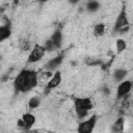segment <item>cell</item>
Listing matches in <instances>:
<instances>
[{"instance_id":"1","label":"cell","mask_w":133,"mask_h":133,"mask_svg":"<svg viewBox=\"0 0 133 133\" xmlns=\"http://www.w3.org/2000/svg\"><path fill=\"white\" fill-rule=\"evenodd\" d=\"M37 84V74L34 71L23 70L16 77L14 85L16 90L21 92H27Z\"/></svg>"},{"instance_id":"2","label":"cell","mask_w":133,"mask_h":133,"mask_svg":"<svg viewBox=\"0 0 133 133\" xmlns=\"http://www.w3.org/2000/svg\"><path fill=\"white\" fill-rule=\"evenodd\" d=\"M75 110L78 117L82 118L87 115L88 110L92 108V103L89 98H76L74 100Z\"/></svg>"},{"instance_id":"3","label":"cell","mask_w":133,"mask_h":133,"mask_svg":"<svg viewBox=\"0 0 133 133\" xmlns=\"http://www.w3.org/2000/svg\"><path fill=\"white\" fill-rule=\"evenodd\" d=\"M96 123H97V115H92L88 119L83 121L79 124L77 128V132L78 133H92Z\"/></svg>"},{"instance_id":"4","label":"cell","mask_w":133,"mask_h":133,"mask_svg":"<svg viewBox=\"0 0 133 133\" xmlns=\"http://www.w3.org/2000/svg\"><path fill=\"white\" fill-rule=\"evenodd\" d=\"M45 52H46L45 47H43V46H41V45H38V44H35V45L33 46V49L31 50L29 56H28V60H27V61H28L29 63H33V62L38 61V60L44 56Z\"/></svg>"},{"instance_id":"5","label":"cell","mask_w":133,"mask_h":133,"mask_svg":"<svg viewBox=\"0 0 133 133\" xmlns=\"http://www.w3.org/2000/svg\"><path fill=\"white\" fill-rule=\"evenodd\" d=\"M126 27H129V21H128V17H127V14H126V10L123 9L116 21H115V24H114V27H113V30L114 31H119L121 29L123 28H126Z\"/></svg>"},{"instance_id":"6","label":"cell","mask_w":133,"mask_h":133,"mask_svg":"<svg viewBox=\"0 0 133 133\" xmlns=\"http://www.w3.org/2000/svg\"><path fill=\"white\" fill-rule=\"evenodd\" d=\"M131 87H132L131 81H129V80L123 81V82L118 85V87H117V98L121 99V98L125 97L126 95H128L129 91L131 90Z\"/></svg>"},{"instance_id":"7","label":"cell","mask_w":133,"mask_h":133,"mask_svg":"<svg viewBox=\"0 0 133 133\" xmlns=\"http://www.w3.org/2000/svg\"><path fill=\"white\" fill-rule=\"evenodd\" d=\"M61 82V74L60 72H56L53 77L48 81L47 83V86H46V89L49 90V89H52V88H55L56 86H58Z\"/></svg>"},{"instance_id":"8","label":"cell","mask_w":133,"mask_h":133,"mask_svg":"<svg viewBox=\"0 0 133 133\" xmlns=\"http://www.w3.org/2000/svg\"><path fill=\"white\" fill-rule=\"evenodd\" d=\"M62 59H63V54H60V55H58L57 57H54L53 59H51V60L46 64V69L48 70V72H51L52 70L56 69V68L61 63Z\"/></svg>"},{"instance_id":"9","label":"cell","mask_w":133,"mask_h":133,"mask_svg":"<svg viewBox=\"0 0 133 133\" xmlns=\"http://www.w3.org/2000/svg\"><path fill=\"white\" fill-rule=\"evenodd\" d=\"M10 33H11V30H10L9 23L5 24V25H2L0 27V42H3L4 39L8 38L10 36Z\"/></svg>"},{"instance_id":"10","label":"cell","mask_w":133,"mask_h":133,"mask_svg":"<svg viewBox=\"0 0 133 133\" xmlns=\"http://www.w3.org/2000/svg\"><path fill=\"white\" fill-rule=\"evenodd\" d=\"M22 119L25 123V129L29 130L32 127V125L34 124V122H35V116L33 114H31V113H25V114H23Z\"/></svg>"},{"instance_id":"11","label":"cell","mask_w":133,"mask_h":133,"mask_svg":"<svg viewBox=\"0 0 133 133\" xmlns=\"http://www.w3.org/2000/svg\"><path fill=\"white\" fill-rule=\"evenodd\" d=\"M50 41L53 43V45H54V47H55L56 49H57V48H60V46H61V41H62V35H61L60 30H56V31L52 34Z\"/></svg>"},{"instance_id":"12","label":"cell","mask_w":133,"mask_h":133,"mask_svg":"<svg viewBox=\"0 0 133 133\" xmlns=\"http://www.w3.org/2000/svg\"><path fill=\"white\" fill-rule=\"evenodd\" d=\"M124 130V117H118L112 125V131L114 133H122Z\"/></svg>"},{"instance_id":"13","label":"cell","mask_w":133,"mask_h":133,"mask_svg":"<svg viewBox=\"0 0 133 133\" xmlns=\"http://www.w3.org/2000/svg\"><path fill=\"white\" fill-rule=\"evenodd\" d=\"M127 76V71L123 70V69H117L114 72V79L116 81H122L125 77Z\"/></svg>"},{"instance_id":"14","label":"cell","mask_w":133,"mask_h":133,"mask_svg":"<svg viewBox=\"0 0 133 133\" xmlns=\"http://www.w3.org/2000/svg\"><path fill=\"white\" fill-rule=\"evenodd\" d=\"M104 31H105V25L102 23L97 24L95 26V29H94V35L95 36H101V35H103Z\"/></svg>"},{"instance_id":"15","label":"cell","mask_w":133,"mask_h":133,"mask_svg":"<svg viewBox=\"0 0 133 133\" xmlns=\"http://www.w3.org/2000/svg\"><path fill=\"white\" fill-rule=\"evenodd\" d=\"M86 8H87L88 11L94 12V11H96V10H98L100 8V3L98 1H90V2L87 3Z\"/></svg>"},{"instance_id":"16","label":"cell","mask_w":133,"mask_h":133,"mask_svg":"<svg viewBox=\"0 0 133 133\" xmlns=\"http://www.w3.org/2000/svg\"><path fill=\"white\" fill-rule=\"evenodd\" d=\"M39 104H41V99H39L38 97H33V98H31V99L29 100V102H28V106H29L31 109L38 107Z\"/></svg>"},{"instance_id":"17","label":"cell","mask_w":133,"mask_h":133,"mask_svg":"<svg viewBox=\"0 0 133 133\" xmlns=\"http://www.w3.org/2000/svg\"><path fill=\"white\" fill-rule=\"evenodd\" d=\"M116 49H117V52L118 53H121L122 51H124L126 49V43H125V41L117 39L116 41Z\"/></svg>"}]
</instances>
